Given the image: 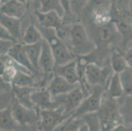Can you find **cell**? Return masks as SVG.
<instances>
[{
    "instance_id": "6da1fadb",
    "label": "cell",
    "mask_w": 132,
    "mask_h": 131,
    "mask_svg": "<svg viewBox=\"0 0 132 131\" xmlns=\"http://www.w3.org/2000/svg\"><path fill=\"white\" fill-rule=\"evenodd\" d=\"M44 29H39L44 38H45L51 46L56 65H63L75 59V56L70 53L69 49L60 38L57 36L56 30L53 28H46L41 26Z\"/></svg>"
},
{
    "instance_id": "7a4b0ae2",
    "label": "cell",
    "mask_w": 132,
    "mask_h": 131,
    "mask_svg": "<svg viewBox=\"0 0 132 131\" xmlns=\"http://www.w3.org/2000/svg\"><path fill=\"white\" fill-rule=\"evenodd\" d=\"M98 115L101 123L102 130H112L116 126L123 123L119 108L112 101L108 100L102 104L98 110Z\"/></svg>"
},
{
    "instance_id": "3957f363",
    "label": "cell",
    "mask_w": 132,
    "mask_h": 131,
    "mask_svg": "<svg viewBox=\"0 0 132 131\" xmlns=\"http://www.w3.org/2000/svg\"><path fill=\"white\" fill-rule=\"evenodd\" d=\"M104 93V86L94 85L91 93L83 100L81 104L71 115L72 117H80L88 113L96 112L99 110L102 104Z\"/></svg>"
},
{
    "instance_id": "277c9868",
    "label": "cell",
    "mask_w": 132,
    "mask_h": 131,
    "mask_svg": "<svg viewBox=\"0 0 132 131\" xmlns=\"http://www.w3.org/2000/svg\"><path fill=\"white\" fill-rule=\"evenodd\" d=\"M39 125L41 130L51 131L56 130L68 117L64 113V107L61 106L54 110H39Z\"/></svg>"
},
{
    "instance_id": "5b68a950",
    "label": "cell",
    "mask_w": 132,
    "mask_h": 131,
    "mask_svg": "<svg viewBox=\"0 0 132 131\" xmlns=\"http://www.w3.org/2000/svg\"><path fill=\"white\" fill-rule=\"evenodd\" d=\"M85 95L84 89L80 84L68 93L52 98L60 106L64 107V113L68 117H70L80 106L83 100L86 98Z\"/></svg>"
},
{
    "instance_id": "8992f818",
    "label": "cell",
    "mask_w": 132,
    "mask_h": 131,
    "mask_svg": "<svg viewBox=\"0 0 132 131\" xmlns=\"http://www.w3.org/2000/svg\"><path fill=\"white\" fill-rule=\"evenodd\" d=\"M111 66L101 67L96 64L90 62L86 66L85 79L89 85L105 86L106 81L112 74Z\"/></svg>"
},
{
    "instance_id": "52a82bcc",
    "label": "cell",
    "mask_w": 132,
    "mask_h": 131,
    "mask_svg": "<svg viewBox=\"0 0 132 131\" xmlns=\"http://www.w3.org/2000/svg\"><path fill=\"white\" fill-rule=\"evenodd\" d=\"M42 49L39 58V65L40 69L44 73V79L42 81V86L44 87L49 80H51L52 75L54 74V69L55 67V61L53 54L51 50L50 43L45 38L42 41Z\"/></svg>"
},
{
    "instance_id": "ba28073f",
    "label": "cell",
    "mask_w": 132,
    "mask_h": 131,
    "mask_svg": "<svg viewBox=\"0 0 132 131\" xmlns=\"http://www.w3.org/2000/svg\"><path fill=\"white\" fill-rule=\"evenodd\" d=\"M70 39L74 49L81 55H86L93 49V45L89 40L85 28L80 24L72 26L70 32Z\"/></svg>"
},
{
    "instance_id": "9c48e42d",
    "label": "cell",
    "mask_w": 132,
    "mask_h": 131,
    "mask_svg": "<svg viewBox=\"0 0 132 131\" xmlns=\"http://www.w3.org/2000/svg\"><path fill=\"white\" fill-rule=\"evenodd\" d=\"M12 110L15 120L21 127H26L33 124L38 117H39L34 108H27L16 100L13 102Z\"/></svg>"
},
{
    "instance_id": "30bf717a",
    "label": "cell",
    "mask_w": 132,
    "mask_h": 131,
    "mask_svg": "<svg viewBox=\"0 0 132 131\" xmlns=\"http://www.w3.org/2000/svg\"><path fill=\"white\" fill-rule=\"evenodd\" d=\"M32 100L39 110H54L61 106L53 100L52 96L47 88L37 89L31 96Z\"/></svg>"
},
{
    "instance_id": "8fae6325",
    "label": "cell",
    "mask_w": 132,
    "mask_h": 131,
    "mask_svg": "<svg viewBox=\"0 0 132 131\" xmlns=\"http://www.w3.org/2000/svg\"><path fill=\"white\" fill-rule=\"evenodd\" d=\"M80 85V83H71L63 77L54 75V77L50 81L47 89L52 97H55L70 92Z\"/></svg>"
},
{
    "instance_id": "7c38bea8",
    "label": "cell",
    "mask_w": 132,
    "mask_h": 131,
    "mask_svg": "<svg viewBox=\"0 0 132 131\" xmlns=\"http://www.w3.org/2000/svg\"><path fill=\"white\" fill-rule=\"evenodd\" d=\"M9 56L13 58L15 61L24 66L25 68L29 69L34 75H36L38 72L35 68H34L31 63L29 58L26 53V49L24 43H17L14 45V46L10 49L7 54Z\"/></svg>"
},
{
    "instance_id": "4fadbf2b",
    "label": "cell",
    "mask_w": 132,
    "mask_h": 131,
    "mask_svg": "<svg viewBox=\"0 0 132 131\" xmlns=\"http://www.w3.org/2000/svg\"><path fill=\"white\" fill-rule=\"evenodd\" d=\"M54 75L63 77L71 83H80L77 71V60L75 58L65 64L56 65L54 69Z\"/></svg>"
},
{
    "instance_id": "5bb4252c",
    "label": "cell",
    "mask_w": 132,
    "mask_h": 131,
    "mask_svg": "<svg viewBox=\"0 0 132 131\" xmlns=\"http://www.w3.org/2000/svg\"><path fill=\"white\" fill-rule=\"evenodd\" d=\"M37 89L34 86H20L13 84V91L15 100L28 108H36L32 100V94Z\"/></svg>"
},
{
    "instance_id": "9a60e30c",
    "label": "cell",
    "mask_w": 132,
    "mask_h": 131,
    "mask_svg": "<svg viewBox=\"0 0 132 131\" xmlns=\"http://www.w3.org/2000/svg\"><path fill=\"white\" fill-rule=\"evenodd\" d=\"M34 13L41 26L55 30H58L61 28L62 18L55 11L41 12L39 9H37Z\"/></svg>"
},
{
    "instance_id": "2e32d148",
    "label": "cell",
    "mask_w": 132,
    "mask_h": 131,
    "mask_svg": "<svg viewBox=\"0 0 132 131\" xmlns=\"http://www.w3.org/2000/svg\"><path fill=\"white\" fill-rule=\"evenodd\" d=\"M1 13L11 17L21 19L26 11V4L19 2L18 0H11L1 5Z\"/></svg>"
},
{
    "instance_id": "e0dca14e",
    "label": "cell",
    "mask_w": 132,
    "mask_h": 131,
    "mask_svg": "<svg viewBox=\"0 0 132 131\" xmlns=\"http://www.w3.org/2000/svg\"><path fill=\"white\" fill-rule=\"evenodd\" d=\"M0 23L1 26L7 30L8 32L18 41L22 38L20 19L11 17L1 13Z\"/></svg>"
},
{
    "instance_id": "ac0fdd59",
    "label": "cell",
    "mask_w": 132,
    "mask_h": 131,
    "mask_svg": "<svg viewBox=\"0 0 132 131\" xmlns=\"http://www.w3.org/2000/svg\"><path fill=\"white\" fill-rule=\"evenodd\" d=\"M22 128L13 116L12 106L1 109L0 111V128L1 130H16Z\"/></svg>"
},
{
    "instance_id": "d6986e66",
    "label": "cell",
    "mask_w": 132,
    "mask_h": 131,
    "mask_svg": "<svg viewBox=\"0 0 132 131\" xmlns=\"http://www.w3.org/2000/svg\"><path fill=\"white\" fill-rule=\"evenodd\" d=\"M24 47L26 49V53L29 58L32 66L38 72H40L39 62L40 58L42 49V41L38 42L36 43L30 44V45H25Z\"/></svg>"
},
{
    "instance_id": "ffe728a7",
    "label": "cell",
    "mask_w": 132,
    "mask_h": 131,
    "mask_svg": "<svg viewBox=\"0 0 132 131\" xmlns=\"http://www.w3.org/2000/svg\"><path fill=\"white\" fill-rule=\"evenodd\" d=\"M119 110L123 124L132 130V96L126 95L123 98Z\"/></svg>"
},
{
    "instance_id": "44dd1931",
    "label": "cell",
    "mask_w": 132,
    "mask_h": 131,
    "mask_svg": "<svg viewBox=\"0 0 132 131\" xmlns=\"http://www.w3.org/2000/svg\"><path fill=\"white\" fill-rule=\"evenodd\" d=\"M108 93L109 97L113 99L120 98L123 97V92L122 83H121L120 74L118 73H115L110 76V83H109Z\"/></svg>"
},
{
    "instance_id": "7402d4cb",
    "label": "cell",
    "mask_w": 132,
    "mask_h": 131,
    "mask_svg": "<svg viewBox=\"0 0 132 131\" xmlns=\"http://www.w3.org/2000/svg\"><path fill=\"white\" fill-rule=\"evenodd\" d=\"M22 39L24 44L30 45L42 41L44 39V37L40 30L38 29L34 24H31L26 28Z\"/></svg>"
},
{
    "instance_id": "603a6c76",
    "label": "cell",
    "mask_w": 132,
    "mask_h": 131,
    "mask_svg": "<svg viewBox=\"0 0 132 131\" xmlns=\"http://www.w3.org/2000/svg\"><path fill=\"white\" fill-rule=\"evenodd\" d=\"M110 66L115 73L120 74L121 72L128 68L126 56L122 55L118 50H114L110 58Z\"/></svg>"
},
{
    "instance_id": "cb8c5ba5",
    "label": "cell",
    "mask_w": 132,
    "mask_h": 131,
    "mask_svg": "<svg viewBox=\"0 0 132 131\" xmlns=\"http://www.w3.org/2000/svg\"><path fill=\"white\" fill-rule=\"evenodd\" d=\"M40 3L41 12H48L55 11L61 18L65 14V11L61 4V0H39Z\"/></svg>"
},
{
    "instance_id": "d4e9b609",
    "label": "cell",
    "mask_w": 132,
    "mask_h": 131,
    "mask_svg": "<svg viewBox=\"0 0 132 131\" xmlns=\"http://www.w3.org/2000/svg\"><path fill=\"white\" fill-rule=\"evenodd\" d=\"M114 35V27L110 24L101 25L97 30V38L101 43H108L110 42Z\"/></svg>"
},
{
    "instance_id": "484cf974",
    "label": "cell",
    "mask_w": 132,
    "mask_h": 131,
    "mask_svg": "<svg viewBox=\"0 0 132 131\" xmlns=\"http://www.w3.org/2000/svg\"><path fill=\"white\" fill-rule=\"evenodd\" d=\"M114 24L116 28L124 36H128L132 31L131 18L125 14H118L115 18Z\"/></svg>"
},
{
    "instance_id": "4316f807",
    "label": "cell",
    "mask_w": 132,
    "mask_h": 131,
    "mask_svg": "<svg viewBox=\"0 0 132 131\" xmlns=\"http://www.w3.org/2000/svg\"><path fill=\"white\" fill-rule=\"evenodd\" d=\"M119 74L124 94L132 96V69L128 68Z\"/></svg>"
},
{
    "instance_id": "83f0119b",
    "label": "cell",
    "mask_w": 132,
    "mask_h": 131,
    "mask_svg": "<svg viewBox=\"0 0 132 131\" xmlns=\"http://www.w3.org/2000/svg\"><path fill=\"white\" fill-rule=\"evenodd\" d=\"M84 122L87 125L91 131H97L102 130L101 123L99 115L96 112L88 113L81 116Z\"/></svg>"
},
{
    "instance_id": "f1b7e54d",
    "label": "cell",
    "mask_w": 132,
    "mask_h": 131,
    "mask_svg": "<svg viewBox=\"0 0 132 131\" xmlns=\"http://www.w3.org/2000/svg\"><path fill=\"white\" fill-rule=\"evenodd\" d=\"M34 75L26 74L25 72L18 71L16 75L13 78L12 84L20 85V86H34L35 84Z\"/></svg>"
},
{
    "instance_id": "f546056e",
    "label": "cell",
    "mask_w": 132,
    "mask_h": 131,
    "mask_svg": "<svg viewBox=\"0 0 132 131\" xmlns=\"http://www.w3.org/2000/svg\"><path fill=\"white\" fill-rule=\"evenodd\" d=\"M90 1L91 0H70V8L73 15L80 16Z\"/></svg>"
},
{
    "instance_id": "4dcf8cb0",
    "label": "cell",
    "mask_w": 132,
    "mask_h": 131,
    "mask_svg": "<svg viewBox=\"0 0 132 131\" xmlns=\"http://www.w3.org/2000/svg\"><path fill=\"white\" fill-rule=\"evenodd\" d=\"M0 43H1V51H0L1 56H5L7 55L10 49L14 46L15 44H16V43L12 41L3 40V39H1Z\"/></svg>"
},
{
    "instance_id": "1f68e13d",
    "label": "cell",
    "mask_w": 132,
    "mask_h": 131,
    "mask_svg": "<svg viewBox=\"0 0 132 131\" xmlns=\"http://www.w3.org/2000/svg\"><path fill=\"white\" fill-rule=\"evenodd\" d=\"M0 38L3 40H9L15 43H19V41L15 39L10 33L3 26H0Z\"/></svg>"
},
{
    "instance_id": "d6a6232c",
    "label": "cell",
    "mask_w": 132,
    "mask_h": 131,
    "mask_svg": "<svg viewBox=\"0 0 132 131\" xmlns=\"http://www.w3.org/2000/svg\"><path fill=\"white\" fill-rule=\"evenodd\" d=\"M61 4H62V7L64 8V11H65V14H64V17L65 16H72L73 15L72 13H71L70 8V0H61Z\"/></svg>"
},
{
    "instance_id": "836d02e7",
    "label": "cell",
    "mask_w": 132,
    "mask_h": 131,
    "mask_svg": "<svg viewBox=\"0 0 132 131\" xmlns=\"http://www.w3.org/2000/svg\"><path fill=\"white\" fill-rule=\"evenodd\" d=\"M125 56H126V58L128 67L132 69V47L127 51Z\"/></svg>"
},
{
    "instance_id": "e575fe53",
    "label": "cell",
    "mask_w": 132,
    "mask_h": 131,
    "mask_svg": "<svg viewBox=\"0 0 132 131\" xmlns=\"http://www.w3.org/2000/svg\"><path fill=\"white\" fill-rule=\"evenodd\" d=\"M9 1H11V0H0V3H1V5H3L7 2H9Z\"/></svg>"
},
{
    "instance_id": "d590c367",
    "label": "cell",
    "mask_w": 132,
    "mask_h": 131,
    "mask_svg": "<svg viewBox=\"0 0 132 131\" xmlns=\"http://www.w3.org/2000/svg\"><path fill=\"white\" fill-rule=\"evenodd\" d=\"M19 2H22V3H24V4H26L27 3V0H18Z\"/></svg>"
},
{
    "instance_id": "8d00e7d4",
    "label": "cell",
    "mask_w": 132,
    "mask_h": 131,
    "mask_svg": "<svg viewBox=\"0 0 132 131\" xmlns=\"http://www.w3.org/2000/svg\"><path fill=\"white\" fill-rule=\"evenodd\" d=\"M131 25H132V17H131Z\"/></svg>"
}]
</instances>
